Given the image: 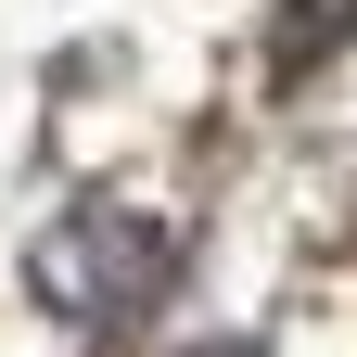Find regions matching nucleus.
<instances>
[{
  "label": "nucleus",
  "instance_id": "f257e3e1",
  "mask_svg": "<svg viewBox=\"0 0 357 357\" xmlns=\"http://www.w3.org/2000/svg\"><path fill=\"white\" fill-rule=\"evenodd\" d=\"M344 38H357V0H281V13H268V64H281V77H319Z\"/></svg>",
  "mask_w": 357,
  "mask_h": 357
}]
</instances>
